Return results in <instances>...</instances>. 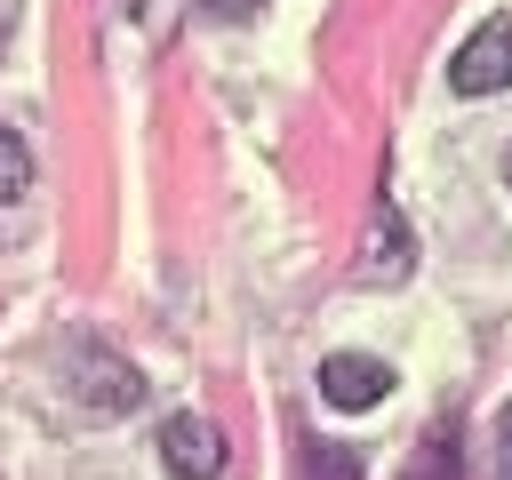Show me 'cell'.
Instances as JSON below:
<instances>
[{
  "label": "cell",
  "instance_id": "obj_1",
  "mask_svg": "<svg viewBox=\"0 0 512 480\" xmlns=\"http://www.w3.org/2000/svg\"><path fill=\"white\" fill-rule=\"evenodd\" d=\"M72 392H80V408H96V416H128V408L144 400V376H136L120 352L80 344V352H72Z\"/></svg>",
  "mask_w": 512,
  "mask_h": 480
},
{
  "label": "cell",
  "instance_id": "obj_2",
  "mask_svg": "<svg viewBox=\"0 0 512 480\" xmlns=\"http://www.w3.org/2000/svg\"><path fill=\"white\" fill-rule=\"evenodd\" d=\"M448 80H456V96H496V88H512V16H488V24L456 48Z\"/></svg>",
  "mask_w": 512,
  "mask_h": 480
},
{
  "label": "cell",
  "instance_id": "obj_3",
  "mask_svg": "<svg viewBox=\"0 0 512 480\" xmlns=\"http://www.w3.org/2000/svg\"><path fill=\"white\" fill-rule=\"evenodd\" d=\"M384 392H392V368H384L376 352H328V360H320V400H328V408L360 416V408H376Z\"/></svg>",
  "mask_w": 512,
  "mask_h": 480
},
{
  "label": "cell",
  "instance_id": "obj_7",
  "mask_svg": "<svg viewBox=\"0 0 512 480\" xmlns=\"http://www.w3.org/2000/svg\"><path fill=\"white\" fill-rule=\"evenodd\" d=\"M32 192V152L16 128H0V200H24Z\"/></svg>",
  "mask_w": 512,
  "mask_h": 480
},
{
  "label": "cell",
  "instance_id": "obj_5",
  "mask_svg": "<svg viewBox=\"0 0 512 480\" xmlns=\"http://www.w3.org/2000/svg\"><path fill=\"white\" fill-rule=\"evenodd\" d=\"M368 288L384 280H408V224L392 216V200H376V224H368V264H360Z\"/></svg>",
  "mask_w": 512,
  "mask_h": 480
},
{
  "label": "cell",
  "instance_id": "obj_10",
  "mask_svg": "<svg viewBox=\"0 0 512 480\" xmlns=\"http://www.w3.org/2000/svg\"><path fill=\"white\" fill-rule=\"evenodd\" d=\"M504 184H512V152H504Z\"/></svg>",
  "mask_w": 512,
  "mask_h": 480
},
{
  "label": "cell",
  "instance_id": "obj_9",
  "mask_svg": "<svg viewBox=\"0 0 512 480\" xmlns=\"http://www.w3.org/2000/svg\"><path fill=\"white\" fill-rule=\"evenodd\" d=\"M200 8H216V16H248V8H264V0H200Z\"/></svg>",
  "mask_w": 512,
  "mask_h": 480
},
{
  "label": "cell",
  "instance_id": "obj_8",
  "mask_svg": "<svg viewBox=\"0 0 512 480\" xmlns=\"http://www.w3.org/2000/svg\"><path fill=\"white\" fill-rule=\"evenodd\" d=\"M496 472L512 480V408H504V424H496Z\"/></svg>",
  "mask_w": 512,
  "mask_h": 480
},
{
  "label": "cell",
  "instance_id": "obj_6",
  "mask_svg": "<svg viewBox=\"0 0 512 480\" xmlns=\"http://www.w3.org/2000/svg\"><path fill=\"white\" fill-rule=\"evenodd\" d=\"M400 480H456V424H448V416L424 432V448L408 456V472H400Z\"/></svg>",
  "mask_w": 512,
  "mask_h": 480
},
{
  "label": "cell",
  "instance_id": "obj_4",
  "mask_svg": "<svg viewBox=\"0 0 512 480\" xmlns=\"http://www.w3.org/2000/svg\"><path fill=\"white\" fill-rule=\"evenodd\" d=\"M160 464H168L176 480H216V472H224V432H216L208 416H168V424H160Z\"/></svg>",
  "mask_w": 512,
  "mask_h": 480
}]
</instances>
